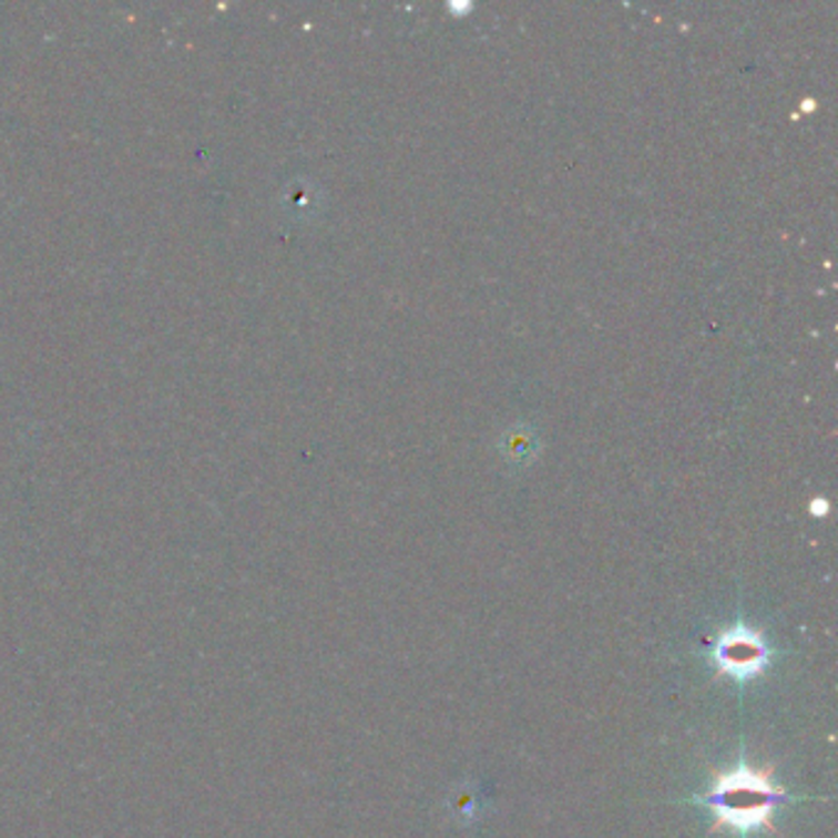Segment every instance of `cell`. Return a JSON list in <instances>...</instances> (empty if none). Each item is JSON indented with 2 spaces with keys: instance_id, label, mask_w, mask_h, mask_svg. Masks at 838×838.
Wrapping results in <instances>:
<instances>
[{
  "instance_id": "cell-1",
  "label": "cell",
  "mask_w": 838,
  "mask_h": 838,
  "mask_svg": "<svg viewBox=\"0 0 838 838\" xmlns=\"http://www.w3.org/2000/svg\"><path fill=\"white\" fill-rule=\"evenodd\" d=\"M785 801L787 791L779 789L773 777L747 765H735L718 775L704 797V804L713 811V829H728L740 836L755 829H773V814Z\"/></svg>"
},
{
  "instance_id": "cell-2",
  "label": "cell",
  "mask_w": 838,
  "mask_h": 838,
  "mask_svg": "<svg viewBox=\"0 0 838 838\" xmlns=\"http://www.w3.org/2000/svg\"><path fill=\"white\" fill-rule=\"evenodd\" d=\"M769 644L760 632L747 627L745 622H735L711 642V662L716 670L733 678V682H750L769 666Z\"/></svg>"
}]
</instances>
